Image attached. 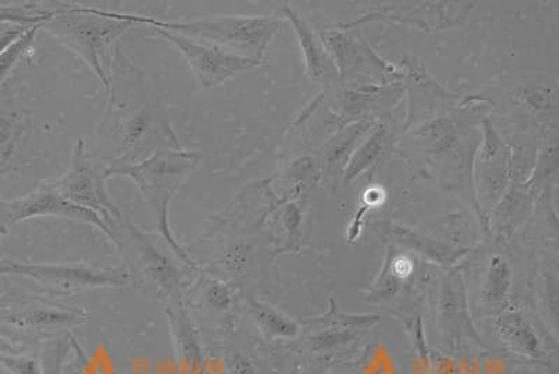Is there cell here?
Returning <instances> with one entry per match:
<instances>
[{
    "label": "cell",
    "instance_id": "obj_25",
    "mask_svg": "<svg viewBox=\"0 0 559 374\" xmlns=\"http://www.w3.org/2000/svg\"><path fill=\"white\" fill-rule=\"evenodd\" d=\"M352 337L353 334L349 331L331 328V330H326L312 337L311 341H313L314 347L317 348H328L352 340Z\"/></svg>",
    "mask_w": 559,
    "mask_h": 374
},
{
    "label": "cell",
    "instance_id": "obj_2",
    "mask_svg": "<svg viewBox=\"0 0 559 374\" xmlns=\"http://www.w3.org/2000/svg\"><path fill=\"white\" fill-rule=\"evenodd\" d=\"M201 159L202 153L197 149L158 148L142 162L112 164L111 167L104 169L105 179L124 177L136 183L139 192L157 214L163 236L189 266H192V263L189 262L187 254L179 251L178 244L168 232V209L175 193L197 171Z\"/></svg>",
    "mask_w": 559,
    "mask_h": 374
},
{
    "label": "cell",
    "instance_id": "obj_15",
    "mask_svg": "<svg viewBox=\"0 0 559 374\" xmlns=\"http://www.w3.org/2000/svg\"><path fill=\"white\" fill-rule=\"evenodd\" d=\"M402 96L397 84L391 86H367L344 89L341 108L346 117H372L393 107Z\"/></svg>",
    "mask_w": 559,
    "mask_h": 374
},
{
    "label": "cell",
    "instance_id": "obj_13",
    "mask_svg": "<svg viewBox=\"0 0 559 374\" xmlns=\"http://www.w3.org/2000/svg\"><path fill=\"white\" fill-rule=\"evenodd\" d=\"M169 330H171L174 353L179 367L185 374H201L203 351L201 336L191 314L185 307L182 299H169L166 307Z\"/></svg>",
    "mask_w": 559,
    "mask_h": 374
},
{
    "label": "cell",
    "instance_id": "obj_19",
    "mask_svg": "<svg viewBox=\"0 0 559 374\" xmlns=\"http://www.w3.org/2000/svg\"><path fill=\"white\" fill-rule=\"evenodd\" d=\"M391 143L392 133L389 132V129L383 126V124H376L367 136L364 137L361 144L354 152L353 157L349 158L347 167L342 174L344 183L353 182L359 174L376 166L379 159L386 154Z\"/></svg>",
    "mask_w": 559,
    "mask_h": 374
},
{
    "label": "cell",
    "instance_id": "obj_14",
    "mask_svg": "<svg viewBox=\"0 0 559 374\" xmlns=\"http://www.w3.org/2000/svg\"><path fill=\"white\" fill-rule=\"evenodd\" d=\"M284 16L293 24L301 48L306 73L313 82L332 87L338 84V73L331 55L322 41L321 35L309 26L306 19L292 8H284Z\"/></svg>",
    "mask_w": 559,
    "mask_h": 374
},
{
    "label": "cell",
    "instance_id": "obj_28",
    "mask_svg": "<svg viewBox=\"0 0 559 374\" xmlns=\"http://www.w3.org/2000/svg\"><path fill=\"white\" fill-rule=\"evenodd\" d=\"M0 353H20V349L10 342L3 334H0Z\"/></svg>",
    "mask_w": 559,
    "mask_h": 374
},
{
    "label": "cell",
    "instance_id": "obj_16",
    "mask_svg": "<svg viewBox=\"0 0 559 374\" xmlns=\"http://www.w3.org/2000/svg\"><path fill=\"white\" fill-rule=\"evenodd\" d=\"M373 126L376 124L369 122L354 123L344 128L326 144L323 153V172L328 178L342 177L349 158Z\"/></svg>",
    "mask_w": 559,
    "mask_h": 374
},
{
    "label": "cell",
    "instance_id": "obj_20",
    "mask_svg": "<svg viewBox=\"0 0 559 374\" xmlns=\"http://www.w3.org/2000/svg\"><path fill=\"white\" fill-rule=\"evenodd\" d=\"M249 309H251L259 330L267 340H292L301 331V327L296 321L258 299H249Z\"/></svg>",
    "mask_w": 559,
    "mask_h": 374
},
{
    "label": "cell",
    "instance_id": "obj_4",
    "mask_svg": "<svg viewBox=\"0 0 559 374\" xmlns=\"http://www.w3.org/2000/svg\"><path fill=\"white\" fill-rule=\"evenodd\" d=\"M0 274L32 278L59 295L136 286V279L124 267L97 268L82 263L29 264L7 258L0 262Z\"/></svg>",
    "mask_w": 559,
    "mask_h": 374
},
{
    "label": "cell",
    "instance_id": "obj_1",
    "mask_svg": "<svg viewBox=\"0 0 559 374\" xmlns=\"http://www.w3.org/2000/svg\"><path fill=\"white\" fill-rule=\"evenodd\" d=\"M131 26L133 23L124 19L123 13L63 3L61 10L39 27L79 55L109 92V51Z\"/></svg>",
    "mask_w": 559,
    "mask_h": 374
},
{
    "label": "cell",
    "instance_id": "obj_18",
    "mask_svg": "<svg viewBox=\"0 0 559 374\" xmlns=\"http://www.w3.org/2000/svg\"><path fill=\"white\" fill-rule=\"evenodd\" d=\"M513 274L511 264L501 254L488 258L481 276L480 301L484 306L499 309L507 305L511 295Z\"/></svg>",
    "mask_w": 559,
    "mask_h": 374
},
{
    "label": "cell",
    "instance_id": "obj_3",
    "mask_svg": "<svg viewBox=\"0 0 559 374\" xmlns=\"http://www.w3.org/2000/svg\"><path fill=\"white\" fill-rule=\"evenodd\" d=\"M133 24L166 29V32L216 45L226 51L263 62L274 35L282 28V20L269 16H216L188 22H163L156 17L123 14Z\"/></svg>",
    "mask_w": 559,
    "mask_h": 374
},
{
    "label": "cell",
    "instance_id": "obj_24",
    "mask_svg": "<svg viewBox=\"0 0 559 374\" xmlns=\"http://www.w3.org/2000/svg\"><path fill=\"white\" fill-rule=\"evenodd\" d=\"M206 302L214 311H228L233 305V293L226 283L219 281L210 282L206 288Z\"/></svg>",
    "mask_w": 559,
    "mask_h": 374
},
{
    "label": "cell",
    "instance_id": "obj_27",
    "mask_svg": "<svg viewBox=\"0 0 559 374\" xmlns=\"http://www.w3.org/2000/svg\"><path fill=\"white\" fill-rule=\"evenodd\" d=\"M73 349L76 355H74L73 359L68 358L67 363H64L63 374H86V372H84L86 355H84L83 349L80 348L76 342H73Z\"/></svg>",
    "mask_w": 559,
    "mask_h": 374
},
{
    "label": "cell",
    "instance_id": "obj_23",
    "mask_svg": "<svg viewBox=\"0 0 559 374\" xmlns=\"http://www.w3.org/2000/svg\"><path fill=\"white\" fill-rule=\"evenodd\" d=\"M0 366L9 374H43L41 362L22 353H0Z\"/></svg>",
    "mask_w": 559,
    "mask_h": 374
},
{
    "label": "cell",
    "instance_id": "obj_17",
    "mask_svg": "<svg viewBox=\"0 0 559 374\" xmlns=\"http://www.w3.org/2000/svg\"><path fill=\"white\" fill-rule=\"evenodd\" d=\"M493 328L501 340L506 341L518 352L523 353L528 358L543 361L544 351L542 348L540 338L537 337L536 331L531 326V323L515 312H502L493 321Z\"/></svg>",
    "mask_w": 559,
    "mask_h": 374
},
{
    "label": "cell",
    "instance_id": "obj_7",
    "mask_svg": "<svg viewBox=\"0 0 559 374\" xmlns=\"http://www.w3.org/2000/svg\"><path fill=\"white\" fill-rule=\"evenodd\" d=\"M48 186L74 206L96 213L119 241L117 229L122 226V213L109 197L104 171H98L88 161L86 146L82 138H79L76 147L73 149L72 161H70L67 173Z\"/></svg>",
    "mask_w": 559,
    "mask_h": 374
},
{
    "label": "cell",
    "instance_id": "obj_29",
    "mask_svg": "<svg viewBox=\"0 0 559 374\" xmlns=\"http://www.w3.org/2000/svg\"><path fill=\"white\" fill-rule=\"evenodd\" d=\"M8 289H9V281L7 278H4L2 276V274H0V298H2L4 295V293H8Z\"/></svg>",
    "mask_w": 559,
    "mask_h": 374
},
{
    "label": "cell",
    "instance_id": "obj_12",
    "mask_svg": "<svg viewBox=\"0 0 559 374\" xmlns=\"http://www.w3.org/2000/svg\"><path fill=\"white\" fill-rule=\"evenodd\" d=\"M121 228L132 239L143 272L154 283L159 295L168 299V301L178 297L181 274H179L175 264L169 261L167 254L157 248L152 238L144 236L131 219L123 216Z\"/></svg>",
    "mask_w": 559,
    "mask_h": 374
},
{
    "label": "cell",
    "instance_id": "obj_8",
    "mask_svg": "<svg viewBox=\"0 0 559 374\" xmlns=\"http://www.w3.org/2000/svg\"><path fill=\"white\" fill-rule=\"evenodd\" d=\"M37 217L67 218L72 219V221L88 224V226L99 229L105 237L109 238V241L121 248V243L102 217L90 212V209L74 206V204L64 201L48 184L27 194V196L16 198V201L0 198V237L4 236L16 224Z\"/></svg>",
    "mask_w": 559,
    "mask_h": 374
},
{
    "label": "cell",
    "instance_id": "obj_9",
    "mask_svg": "<svg viewBox=\"0 0 559 374\" xmlns=\"http://www.w3.org/2000/svg\"><path fill=\"white\" fill-rule=\"evenodd\" d=\"M153 28L183 55L185 61L203 88L222 86L227 80L249 72L261 64L253 59L226 51L216 45L198 41V39L169 33L166 29Z\"/></svg>",
    "mask_w": 559,
    "mask_h": 374
},
{
    "label": "cell",
    "instance_id": "obj_10",
    "mask_svg": "<svg viewBox=\"0 0 559 374\" xmlns=\"http://www.w3.org/2000/svg\"><path fill=\"white\" fill-rule=\"evenodd\" d=\"M473 8L474 3L471 2L404 3L402 7H384L343 27L348 29L358 24L377 22V20H393V22L411 24L421 29L442 32V29L461 26Z\"/></svg>",
    "mask_w": 559,
    "mask_h": 374
},
{
    "label": "cell",
    "instance_id": "obj_11",
    "mask_svg": "<svg viewBox=\"0 0 559 374\" xmlns=\"http://www.w3.org/2000/svg\"><path fill=\"white\" fill-rule=\"evenodd\" d=\"M483 144L477 159L478 197L497 204L506 194L511 178L512 149L488 121L484 122Z\"/></svg>",
    "mask_w": 559,
    "mask_h": 374
},
{
    "label": "cell",
    "instance_id": "obj_26",
    "mask_svg": "<svg viewBox=\"0 0 559 374\" xmlns=\"http://www.w3.org/2000/svg\"><path fill=\"white\" fill-rule=\"evenodd\" d=\"M228 374H257L252 362L241 353H231L227 361Z\"/></svg>",
    "mask_w": 559,
    "mask_h": 374
},
{
    "label": "cell",
    "instance_id": "obj_21",
    "mask_svg": "<svg viewBox=\"0 0 559 374\" xmlns=\"http://www.w3.org/2000/svg\"><path fill=\"white\" fill-rule=\"evenodd\" d=\"M73 349V337L69 334L47 338L41 346L43 374H63L64 363H67L70 352Z\"/></svg>",
    "mask_w": 559,
    "mask_h": 374
},
{
    "label": "cell",
    "instance_id": "obj_5",
    "mask_svg": "<svg viewBox=\"0 0 559 374\" xmlns=\"http://www.w3.org/2000/svg\"><path fill=\"white\" fill-rule=\"evenodd\" d=\"M88 322L82 309L59 305L26 293H4L0 298V328L23 336H63Z\"/></svg>",
    "mask_w": 559,
    "mask_h": 374
},
{
    "label": "cell",
    "instance_id": "obj_22",
    "mask_svg": "<svg viewBox=\"0 0 559 374\" xmlns=\"http://www.w3.org/2000/svg\"><path fill=\"white\" fill-rule=\"evenodd\" d=\"M39 29H41L39 26L28 28L26 33L20 35L16 41L0 53V84L8 79L10 72L22 61L24 53H26L28 48L34 44Z\"/></svg>",
    "mask_w": 559,
    "mask_h": 374
},
{
    "label": "cell",
    "instance_id": "obj_6",
    "mask_svg": "<svg viewBox=\"0 0 559 374\" xmlns=\"http://www.w3.org/2000/svg\"><path fill=\"white\" fill-rule=\"evenodd\" d=\"M324 47L331 55L338 73V84L349 88L367 86H391L404 79L402 70L383 61L366 41L347 28L323 29Z\"/></svg>",
    "mask_w": 559,
    "mask_h": 374
}]
</instances>
